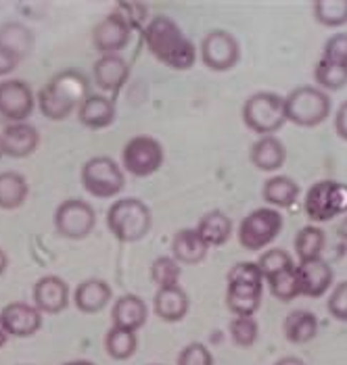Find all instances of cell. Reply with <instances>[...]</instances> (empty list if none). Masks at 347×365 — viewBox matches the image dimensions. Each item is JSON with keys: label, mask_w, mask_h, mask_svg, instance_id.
<instances>
[{"label": "cell", "mask_w": 347, "mask_h": 365, "mask_svg": "<svg viewBox=\"0 0 347 365\" xmlns=\"http://www.w3.org/2000/svg\"><path fill=\"white\" fill-rule=\"evenodd\" d=\"M130 38L132 28L117 11L105 15L92 29V46L101 55H121V51L130 44Z\"/></svg>", "instance_id": "13"}, {"label": "cell", "mask_w": 347, "mask_h": 365, "mask_svg": "<svg viewBox=\"0 0 347 365\" xmlns=\"http://www.w3.org/2000/svg\"><path fill=\"white\" fill-rule=\"evenodd\" d=\"M241 119L245 128L258 136H276L287 123L285 96L272 90H260L247 96L241 109Z\"/></svg>", "instance_id": "3"}, {"label": "cell", "mask_w": 347, "mask_h": 365, "mask_svg": "<svg viewBox=\"0 0 347 365\" xmlns=\"http://www.w3.org/2000/svg\"><path fill=\"white\" fill-rule=\"evenodd\" d=\"M19 63H21V61L13 55V53L0 48V78L6 80V76H11V73L19 67Z\"/></svg>", "instance_id": "45"}, {"label": "cell", "mask_w": 347, "mask_h": 365, "mask_svg": "<svg viewBox=\"0 0 347 365\" xmlns=\"http://www.w3.org/2000/svg\"><path fill=\"white\" fill-rule=\"evenodd\" d=\"M195 230L209 249H216V247H224L231 240V236L234 234V224L231 215L224 213L222 209H211L201 215Z\"/></svg>", "instance_id": "26"}, {"label": "cell", "mask_w": 347, "mask_h": 365, "mask_svg": "<svg viewBox=\"0 0 347 365\" xmlns=\"http://www.w3.org/2000/svg\"><path fill=\"white\" fill-rule=\"evenodd\" d=\"M36 109V92L31 86L17 78H6L0 82V117L9 123L28 121Z\"/></svg>", "instance_id": "11"}, {"label": "cell", "mask_w": 347, "mask_h": 365, "mask_svg": "<svg viewBox=\"0 0 347 365\" xmlns=\"http://www.w3.org/2000/svg\"><path fill=\"white\" fill-rule=\"evenodd\" d=\"M31 303L44 315H59L71 303V288L61 276H42L31 288Z\"/></svg>", "instance_id": "14"}, {"label": "cell", "mask_w": 347, "mask_h": 365, "mask_svg": "<svg viewBox=\"0 0 347 365\" xmlns=\"http://www.w3.org/2000/svg\"><path fill=\"white\" fill-rule=\"evenodd\" d=\"M36 107L40 109V115L46 117L49 121H65L78 111V107L74 103L59 96L49 84L42 86L40 92L36 94Z\"/></svg>", "instance_id": "33"}, {"label": "cell", "mask_w": 347, "mask_h": 365, "mask_svg": "<svg viewBox=\"0 0 347 365\" xmlns=\"http://www.w3.org/2000/svg\"><path fill=\"white\" fill-rule=\"evenodd\" d=\"M63 365H94L92 361H88V359H71V361H65Z\"/></svg>", "instance_id": "49"}, {"label": "cell", "mask_w": 347, "mask_h": 365, "mask_svg": "<svg viewBox=\"0 0 347 365\" xmlns=\"http://www.w3.org/2000/svg\"><path fill=\"white\" fill-rule=\"evenodd\" d=\"M287 146L278 136H260L249 148L251 165L266 173H276L287 163Z\"/></svg>", "instance_id": "20"}, {"label": "cell", "mask_w": 347, "mask_h": 365, "mask_svg": "<svg viewBox=\"0 0 347 365\" xmlns=\"http://www.w3.org/2000/svg\"><path fill=\"white\" fill-rule=\"evenodd\" d=\"M29 197L28 178L19 171H0V209L17 211Z\"/></svg>", "instance_id": "29"}, {"label": "cell", "mask_w": 347, "mask_h": 365, "mask_svg": "<svg viewBox=\"0 0 347 365\" xmlns=\"http://www.w3.org/2000/svg\"><path fill=\"white\" fill-rule=\"evenodd\" d=\"M80 182L90 197L94 198H116L124 192L126 186V171L116 159L96 155L90 157L82 165Z\"/></svg>", "instance_id": "7"}, {"label": "cell", "mask_w": 347, "mask_h": 365, "mask_svg": "<svg viewBox=\"0 0 347 365\" xmlns=\"http://www.w3.org/2000/svg\"><path fill=\"white\" fill-rule=\"evenodd\" d=\"M151 365H159V364H151Z\"/></svg>", "instance_id": "53"}, {"label": "cell", "mask_w": 347, "mask_h": 365, "mask_svg": "<svg viewBox=\"0 0 347 365\" xmlns=\"http://www.w3.org/2000/svg\"><path fill=\"white\" fill-rule=\"evenodd\" d=\"M164 163H166L164 144L149 134L132 136L124 144L119 157L121 169L134 178H151L164 168Z\"/></svg>", "instance_id": "8"}, {"label": "cell", "mask_w": 347, "mask_h": 365, "mask_svg": "<svg viewBox=\"0 0 347 365\" xmlns=\"http://www.w3.org/2000/svg\"><path fill=\"white\" fill-rule=\"evenodd\" d=\"M318 317L308 309H293L283 319V334L291 344H308L318 334Z\"/></svg>", "instance_id": "28"}, {"label": "cell", "mask_w": 347, "mask_h": 365, "mask_svg": "<svg viewBox=\"0 0 347 365\" xmlns=\"http://www.w3.org/2000/svg\"><path fill=\"white\" fill-rule=\"evenodd\" d=\"M130 80V63L121 55H101L92 65V82L103 94H116Z\"/></svg>", "instance_id": "16"}, {"label": "cell", "mask_w": 347, "mask_h": 365, "mask_svg": "<svg viewBox=\"0 0 347 365\" xmlns=\"http://www.w3.org/2000/svg\"><path fill=\"white\" fill-rule=\"evenodd\" d=\"M76 113H78L80 123L88 130H105L114 125L117 117L114 98H109L107 94H94V92L82 101V105Z\"/></svg>", "instance_id": "21"}, {"label": "cell", "mask_w": 347, "mask_h": 365, "mask_svg": "<svg viewBox=\"0 0 347 365\" xmlns=\"http://www.w3.org/2000/svg\"><path fill=\"white\" fill-rule=\"evenodd\" d=\"M116 11L126 19V24L132 28V31L136 28L145 29V26L149 24L146 21V4H141V2H121Z\"/></svg>", "instance_id": "43"}, {"label": "cell", "mask_w": 347, "mask_h": 365, "mask_svg": "<svg viewBox=\"0 0 347 365\" xmlns=\"http://www.w3.org/2000/svg\"><path fill=\"white\" fill-rule=\"evenodd\" d=\"M44 313L34 303L13 301L0 309V326L9 338H31L36 336L44 324Z\"/></svg>", "instance_id": "12"}, {"label": "cell", "mask_w": 347, "mask_h": 365, "mask_svg": "<svg viewBox=\"0 0 347 365\" xmlns=\"http://www.w3.org/2000/svg\"><path fill=\"white\" fill-rule=\"evenodd\" d=\"M46 84L51 86L59 96H63L65 101L74 103L76 107L82 105V101L90 96V78L82 69H76V67H69V69H63L55 73Z\"/></svg>", "instance_id": "27"}, {"label": "cell", "mask_w": 347, "mask_h": 365, "mask_svg": "<svg viewBox=\"0 0 347 365\" xmlns=\"http://www.w3.org/2000/svg\"><path fill=\"white\" fill-rule=\"evenodd\" d=\"M228 334L234 346L251 349L260 340V324L253 315H234L228 324Z\"/></svg>", "instance_id": "36"}, {"label": "cell", "mask_w": 347, "mask_h": 365, "mask_svg": "<svg viewBox=\"0 0 347 365\" xmlns=\"http://www.w3.org/2000/svg\"><path fill=\"white\" fill-rule=\"evenodd\" d=\"M326 247V234L324 230L316 224H308L299 227L293 240V249L299 261H310V259H320L322 251Z\"/></svg>", "instance_id": "31"}, {"label": "cell", "mask_w": 347, "mask_h": 365, "mask_svg": "<svg viewBox=\"0 0 347 365\" xmlns=\"http://www.w3.org/2000/svg\"><path fill=\"white\" fill-rule=\"evenodd\" d=\"M283 213L274 207H258L253 211H249L241 224L236 227V240L238 245L249 251V253H258L268 249L283 232Z\"/></svg>", "instance_id": "5"}, {"label": "cell", "mask_w": 347, "mask_h": 365, "mask_svg": "<svg viewBox=\"0 0 347 365\" xmlns=\"http://www.w3.org/2000/svg\"><path fill=\"white\" fill-rule=\"evenodd\" d=\"M256 263L260 267L263 282L278 276V274H283V272H287V269H293L297 265L287 249H266Z\"/></svg>", "instance_id": "38"}, {"label": "cell", "mask_w": 347, "mask_h": 365, "mask_svg": "<svg viewBox=\"0 0 347 365\" xmlns=\"http://www.w3.org/2000/svg\"><path fill=\"white\" fill-rule=\"evenodd\" d=\"M143 40L151 56L174 71H188L199 58L195 42L168 15L151 17L143 29Z\"/></svg>", "instance_id": "1"}, {"label": "cell", "mask_w": 347, "mask_h": 365, "mask_svg": "<svg viewBox=\"0 0 347 365\" xmlns=\"http://www.w3.org/2000/svg\"><path fill=\"white\" fill-rule=\"evenodd\" d=\"M303 211L306 217L316 225L347 215V184L339 180L314 182L303 198Z\"/></svg>", "instance_id": "6"}, {"label": "cell", "mask_w": 347, "mask_h": 365, "mask_svg": "<svg viewBox=\"0 0 347 365\" xmlns=\"http://www.w3.org/2000/svg\"><path fill=\"white\" fill-rule=\"evenodd\" d=\"M333 125H335L337 136L347 142V98L337 107V111L333 115Z\"/></svg>", "instance_id": "44"}, {"label": "cell", "mask_w": 347, "mask_h": 365, "mask_svg": "<svg viewBox=\"0 0 347 365\" xmlns=\"http://www.w3.org/2000/svg\"><path fill=\"white\" fill-rule=\"evenodd\" d=\"M337 234H339V238H341V240H346L347 242V215L341 220V225H339Z\"/></svg>", "instance_id": "48"}, {"label": "cell", "mask_w": 347, "mask_h": 365, "mask_svg": "<svg viewBox=\"0 0 347 365\" xmlns=\"http://www.w3.org/2000/svg\"><path fill=\"white\" fill-rule=\"evenodd\" d=\"M274 365H308L301 357H297V355H285V357H281L278 361H274Z\"/></svg>", "instance_id": "46"}, {"label": "cell", "mask_w": 347, "mask_h": 365, "mask_svg": "<svg viewBox=\"0 0 347 365\" xmlns=\"http://www.w3.org/2000/svg\"><path fill=\"white\" fill-rule=\"evenodd\" d=\"M111 299H114V290L109 282L101 280V278H88L80 282L74 288V297H71L76 309L84 315H96L103 309H107Z\"/></svg>", "instance_id": "19"}, {"label": "cell", "mask_w": 347, "mask_h": 365, "mask_svg": "<svg viewBox=\"0 0 347 365\" xmlns=\"http://www.w3.org/2000/svg\"><path fill=\"white\" fill-rule=\"evenodd\" d=\"M103 346L105 353L114 359V361H128L136 355L139 349V334L132 330H124L111 326L109 332L103 338Z\"/></svg>", "instance_id": "32"}, {"label": "cell", "mask_w": 347, "mask_h": 365, "mask_svg": "<svg viewBox=\"0 0 347 365\" xmlns=\"http://www.w3.org/2000/svg\"><path fill=\"white\" fill-rule=\"evenodd\" d=\"M4 157V153H2V142H0V159Z\"/></svg>", "instance_id": "51"}, {"label": "cell", "mask_w": 347, "mask_h": 365, "mask_svg": "<svg viewBox=\"0 0 347 365\" xmlns=\"http://www.w3.org/2000/svg\"><path fill=\"white\" fill-rule=\"evenodd\" d=\"M285 115L299 128H318L333 115L331 94L316 84L297 86L285 96Z\"/></svg>", "instance_id": "4"}, {"label": "cell", "mask_w": 347, "mask_h": 365, "mask_svg": "<svg viewBox=\"0 0 347 365\" xmlns=\"http://www.w3.org/2000/svg\"><path fill=\"white\" fill-rule=\"evenodd\" d=\"M326 309L333 319L347 324V280L337 282L326 299Z\"/></svg>", "instance_id": "40"}, {"label": "cell", "mask_w": 347, "mask_h": 365, "mask_svg": "<svg viewBox=\"0 0 347 365\" xmlns=\"http://www.w3.org/2000/svg\"><path fill=\"white\" fill-rule=\"evenodd\" d=\"M6 267H9V255L4 249H0V276L6 272Z\"/></svg>", "instance_id": "47"}, {"label": "cell", "mask_w": 347, "mask_h": 365, "mask_svg": "<svg viewBox=\"0 0 347 365\" xmlns=\"http://www.w3.org/2000/svg\"><path fill=\"white\" fill-rule=\"evenodd\" d=\"M2 153L11 159H28L40 146V132L29 121L6 123L0 132Z\"/></svg>", "instance_id": "15"}, {"label": "cell", "mask_w": 347, "mask_h": 365, "mask_svg": "<svg viewBox=\"0 0 347 365\" xmlns=\"http://www.w3.org/2000/svg\"><path fill=\"white\" fill-rule=\"evenodd\" d=\"M149 319V305L145 299H141L139 294H121L119 299L114 301L111 307V324L116 328L124 330H132L139 332Z\"/></svg>", "instance_id": "23"}, {"label": "cell", "mask_w": 347, "mask_h": 365, "mask_svg": "<svg viewBox=\"0 0 347 365\" xmlns=\"http://www.w3.org/2000/svg\"><path fill=\"white\" fill-rule=\"evenodd\" d=\"M21 365H31V364H21Z\"/></svg>", "instance_id": "52"}, {"label": "cell", "mask_w": 347, "mask_h": 365, "mask_svg": "<svg viewBox=\"0 0 347 365\" xmlns=\"http://www.w3.org/2000/svg\"><path fill=\"white\" fill-rule=\"evenodd\" d=\"M6 340H9V334H6V332H4V328L0 326V349L6 344Z\"/></svg>", "instance_id": "50"}, {"label": "cell", "mask_w": 347, "mask_h": 365, "mask_svg": "<svg viewBox=\"0 0 347 365\" xmlns=\"http://www.w3.org/2000/svg\"><path fill=\"white\" fill-rule=\"evenodd\" d=\"M314 82L324 92H339L347 86V65L326 61L320 56L318 63L314 65Z\"/></svg>", "instance_id": "34"}, {"label": "cell", "mask_w": 347, "mask_h": 365, "mask_svg": "<svg viewBox=\"0 0 347 365\" xmlns=\"http://www.w3.org/2000/svg\"><path fill=\"white\" fill-rule=\"evenodd\" d=\"M151 225H153V211L141 198H116L107 209V230L121 245H132L143 240L151 232Z\"/></svg>", "instance_id": "2"}, {"label": "cell", "mask_w": 347, "mask_h": 365, "mask_svg": "<svg viewBox=\"0 0 347 365\" xmlns=\"http://www.w3.org/2000/svg\"><path fill=\"white\" fill-rule=\"evenodd\" d=\"M197 51H199L203 65L216 73L231 71L241 61V42L228 29L207 31L201 38V44Z\"/></svg>", "instance_id": "10"}, {"label": "cell", "mask_w": 347, "mask_h": 365, "mask_svg": "<svg viewBox=\"0 0 347 365\" xmlns=\"http://www.w3.org/2000/svg\"><path fill=\"white\" fill-rule=\"evenodd\" d=\"M191 309V299L182 286H170V288H157L153 297V311L161 322L176 324L182 322Z\"/></svg>", "instance_id": "22"}, {"label": "cell", "mask_w": 347, "mask_h": 365, "mask_svg": "<svg viewBox=\"0 0 347 365\" xmlns=\"http://www.w3.org/2000/svg\"><path fill=\"white\" fill-rule=\"evenodd\" d=\"M270 294L274 299H278L281 303H291L297 297H301V284H299V276H297V265L293 269H287L270 280H266Z\"/></svg>", "instance_id": "39"}, {"label": "cell", "mask_w": 347, "mask_h": 365, "mask_svg": "<svg viewBox=\"0 0 347 365\" xmlns=\"http://www.w3.org/2000/svg\"><path fill=\"white\" fill-rule=\"evenodd\" d=\"M301 197V186L297 180L285 173H274L270 175L263 186H261V198L266 200L268 207L274 209H289Z\"/></svg>", "instance_id": "25"}, {"label": "cell", "mask_w": 347, "mask_h": 365, "mask_svg": "<svg viewBox=\"0 0 347 365\" xmlns=\"http://www.w3.org/2000/svg\"><path fill=\"white\" fill-rule=\"evenodd\" d=\"M151 282L157 288H170V286H180L182 278V265L174 259L172 255H161L151 263L149 269Z\"/></svg>", "instance_id": "37"}, {"label": "cell", "mask_w": 347, "mask_h": 365, "mask_svg": "<svg viewBox=\"0 0 347 365\" xmlns=\"http://www.w3.org/2000/svg\"><path fill=\"white\" fill-rule=\"evenodd\" d=\"M312 15L324 28H343L347 26V0H316L312 2Z\"/></svg>", "instance_id": "35"}, {"label": "cell", "mask_w": 347, "mask_h": 365, "mask_svg": "<svg viewBox=\"0 0 347 365\" xmlns=\"http://www.w3.org/2000/svg\"><path fill=\"white\" fill-rule=\"evenodd\" d=\"M266 282H226L224 303L232 315H256L261 307Z\"/></svg>", "instance_id": "18"}, {"label": "cell", "mask_w": 347, "mask_h": 365, "mask_svg": "<svg viewBox=\"0 0 347 365\" xmlns=\"http://www.w3.org/2000/svg\"><path fill=\"white\" fill-rule=\"evenodd\" d=\"M297 276L301 284V297H308V299H320L328 294L331 288L335 286V272L322 257L310 259V261H299Z\"/></svg>", "instance_id": "17"}, {"label": "cell", "mask_w": 347, "mask_h": 365, "mask_svg": "<svg viewBox=\"0 0 347 365\" xmlns=\"http://www.w3.org/2000/svg\"><path fill=\"white\" fill-rule=\"evenodd\" d=\"M34 44H36V38L28 26L19 21H6L0 26V48L13 53L19 61L31 55Z\"/></svg>", "instance_id": "30"}, {"label": "cell", "mask_w": 347, "mask_h": 365, "mask_svg": "<svg viewBox=\"0 0 347 365\" xmlns=\"http://www.w3.org/2000/svg\"><path fill=\"white\" fill-rule=\"evenodd\" d=\"M53 225L61 238L84 240L96 227V211L84 198H65L53 213Z\"/></svg>", "instance_id": "9"}, {"label": "cell", "mask_w": 347, "mask_h": 365, "mask_svg": "<svg viewBox=\"0 0 347 365\" xmlns=\"http://www.w3.org/2000/svg\"><path fill=\"white\" fill-rule=\"evenodd\" d=\"M209 253V247L201 240L195 227H182L172 236L170 255L180 265H199Z\"/></svg>", "instance_id": "24"}, {"label": "cell", "mask_w": 347, "mask_h": 365, "mask_svg": "<svg viewBox=\"0 0 347 365\" xmlns=\"http://www.w3.org/2000/svg\"><path fill=\"white\" fill-rule=\"evenodd\" d=\"M322 58L326 61H335V63H341L347 65V31H337L333 34L324 46H322Z\"/></svg>", "instance_id": "42"}, {"label": "cell", "mask_w": 347, "mask_h": 365, "mask_svg": "<svg viewBox=\"0 0 347 365\" xmlns=\"http://www.w3.org/2000/svg\"><path fill=\"white\" fill-rule=\"evenodd\" d=\"M176 365H216V359H213V353L209 351L207 344L191 342L180 351Z\"/></svg>", "instance_id": "41"}]
</instances>
